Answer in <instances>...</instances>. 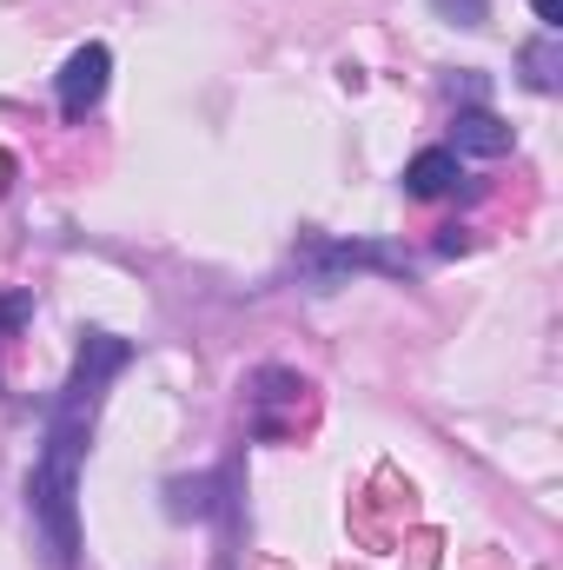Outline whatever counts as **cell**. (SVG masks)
I'll use <instances>...</instances> for the list:
<instances>
[{"mask_svg":"<svg viewBox=\"0 0 563 570\" xmlns=\"http://www.w3.org/2000/svg\"><path fill=\"white\" fill-rule=\"evenodd\" d=\"M134 345L113 338V332H87L80 338V358H73V379L60 385L53 412H47V438H40V464L27 471V511L47 538V558L60 570L80 564V511H73V491H80V458H87V438H93V412L107 399V379L127 372Z\"/></svg>","mask_w":563,"mask_h":570,"instance_id":"1","label":"cell"},{"mask_svg":"<svg viewBox=\"0 0 563 570\" xmlns=\"http://www.w3.org/2000/svg\"><path fill=\"white\" fill-rule=\"evenodd\" d=\"M298 279L318 285V292H332V285H345L352 273H385V279H412V259L405 253H392V246H372V239H325V233H312V239H298Z\"/></svg>","mask_w":563,"mask_h":570,"instance_id":"2","label":"cell"},{"mask_svg":"<svg viewBox=\"0 0 563 570\" xmlns=\"http://www.w3.org/2000/svg\"><path fill=\"white\" fill-rule=\"evenodd\" d=\"M305 412H312V385H305L298 372H285V365L253 372V385H246V431H253V438L285 444V438H298Z\"/></svg>","mask_w":563,"mask_h":570,"instance_id":"3","label":"cell"},{"mask_svg":"<svg viewBox=\"0 0 563 570\" xmlns=\"http://www.w3.org/2000/svg\"><path fill=\"white\" fill-rule=\"evenodd\" d=\"M107 73H113V53L93 40V47H80L73 60H67V73H60V114L67 120H87L93 107H100V94H107Z\"/></svg>","mask_w":563,"mask_h":570,"instance_id":"4","label":"cell"},{"mask_svg":"<svg viewBox=\"0 0 563 570\" xmlns=\"http://www.w3.org/2000/svg\"><path fill=\"white\" fill-rule=\"evenodd\" d=\"M385 518H412V484H398V471H378L372 498H358V504H352V524H358V538H365V544H378V551L398 538Z\"/></svg>","mask_w":563,"mask_h":570,"instance_id":"5","label":"cell"},{"mask_svg":"<svg viewBox=\"0 0 563 570\" xmlns=\"http://www.w3.org/2000/svg\"><path fill=\"white\" fill-rule=\"evenodd\" d=\"M451 127H457V153H477V159H497V153H511V146H517V134H511L491 107H464Z\"/></svg>","mask_w":563,"mask_h":570,"instance_id":"6","label":"cell"},{"mask_svg":"<svg viewBox=\"0 0 563 570\" xmlns=\"http://www.w3.org/2000/svg\"><path fill=\"white\" fill-rule=\"evenodd\" d=\"M451 186H457V153L451 146H424L418 159L405 166V193L412 199H444Z\"/></svg>","mask_w":563,"mask_h":570,"instance_id":"7","label":"cell"},{"mask_svg":"<svg viewBox=\"0 0 563 570\" xmlns=\"http://www.w3.org/2000/svg\"><path fill=\"white\" fill-rule=\"evenodd\" d=\"M517 67H524V87H531V94H557V80H563V47H557V33H537V40L517 53Z\"/></svg>","mask_w":563,"mask_h":570,"instance_id":"8","label":"cell"},{"mask_svg":"<svg viewBox=\"0 0 563 570\" xmlns=\"http://www.w3.org/2000/svg\"><path fill=\"white\" fill-rule=\"evenodd\" d=\"M219 484H226V471H219V478H172V484H166V511H172V518H213V504H219L213 491H219Z\"/></svg>","mask_w":563,"mask_h":570,"instance_id":"9","label":"cell"},{"mask_svg":"<svg viewBox=\"0 0 563 570\" xmlns=\"http://www.w3.org/2000/svg\"><path fill=\"white\" fill-rule=\"evenodd\" d=\"M437 7V20H451V27H484L491 20V0H431Z\"/></svg>","mask_w":563,"mask_h":570,"instance_id":"10","label":"cell"},{"mask_svg":"<svg viewBox=\"0 0 563 570\" xmlns=\"http://www.w3.org/2000/svg\"><path fill=\"white\" fill-rule=\"evenodd\" d=\"M412 558H405V570H437V551H444V538L437 531H412V544H405Z\"/></svg>","mask_w":563,"mask_h":570,"instance_id":"11","label":"cell"},{"mask_svg":"<svg viewBox=\"0 0 563 570\" xmlns=\"http://www.w3.org/2000/svg\"><path fill=\"white\" fill-rule=\"evenodd\" d=\"M27 312H33L27 292H0V338H13V332L27 325Z\"/></svg>","mask_w":563,"mask_h":570,"instance_id":"12","label":"cell"},{"mask_svg":"<svg viewBox=\"0 0 563 570\" xmlns=\"http://www.w3.org/2000/svg\"><path fill=\"white\" fill-rule=\"evenodd\" d=\"M451 94H457V100H471V107H484V80H477L471 67H464L457 80H451Z\"/></svg>","mask_w":563,"mask_h":570,"instance_id":"13","label":"cell"},{"mask_svg":"<svg viewBox=\"0 0 563 570\" xmlns=\"http://www.w3.org/2000/svg\"><path fill=\"white\" fill-rule=\"evenodd\" d=\"M537 7V20H544V33H557L563 27V0H531Z\"/></svg>","mask_w":563,"mask_h":570,"instance_id":"14","label":"cell"},{"mask_svg":"<svg viewBox=\"0 0 563 570\" xmlns=\"http://www.w3.org/2000/svg\"><path fill=\"white\" fill-rule=\"evenodd\" d=\"M471 239H464V226H444V239H437V253H464Z\"/></svg>","mask_w":563,"mask_h":570,"instance_id":"15","label":"cell"},{"mask_svg":"<svg viewBox=\"0 0 563 570\" xmlns=\"http://www.w3.org/2000/svg\"><path fill=\"white\" fill-rule=\"evenodd\" d=\"M13 173H20V166H13V153H0V193L13 186Z\"/></svg>","mask_w":563,"mask_h":570,"instance_id":"16","label":"cell"}]
</instances>
